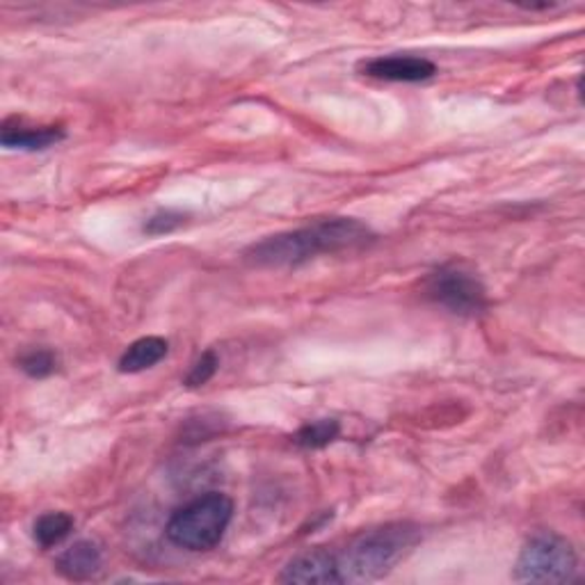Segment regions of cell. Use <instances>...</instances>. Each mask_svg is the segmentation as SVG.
Returning <instances> with one entry per match:
<instances>
[{"label": "cell", "instance_id": "6da1fadb", "mask_svg": "<svg viewBox=\"0 0 585 585\" xmlns=\"http://www.w3.org/2000/svg\"><path fill=\"white\" fill-rule=\"evenodd\" d=\"M373 241V229L355 218H322L307 227L264 238L250 245L243 258L256 268H295L316 256L361 250Z\"/></svg>", "mask_w": 585, "mask_h": 585}, {"label": "cell", "instance_id": "5bb4252c", "mask_svg": "<svg viewBox=\"0 0 585 585\" xmlns=\"http://www.w3.org/2000/svg\"><path fill=\"white\" fill-rule=\"evenodd\" d=\"M186 218H188V215L181 213V211H171V208L158 211L144 222L142 231L147 236H165V233H171V231H177L179 227H183Z\"/></svg>", "mask_w": 585, "mask_h": 585}, {"label": "cell", "instance_id": "5b68a950", "mask_svg": "<svg viewBox=\"0 0 585 585\" xmlns=\"http://www.w3.org/2000/svg\"><path fill=\"white\" fill-rule=\"evenodd\" d=\"M425 293L432 302L460 316H475L487 307V289L481 277L462 264H446L430 272Z\"/></svg>", "mask_w": 585, "mask_h": 585}, {"label": "cell", "instance_id": "7c38bea8", "mask_svg": "<svg viewBox=\"0 0 585 585\" xmlns=\"http://www.w3.org/2000/svg\"><path fill=\"white\" fill-rule=\"evenodd\" d=\"M339 432H341V425L336 419H318V421L302 425L293 435V442L302 448L318 450V448L330 446L339 437Z\"/></svg>", "mask_w": 585, "mask_h": 585}, {"label": "cell", "instance_id": "4fadbf2b", "mask_svg": "<svg viewBox=\"0 0 585 585\" xmlns=\"http://www.w3.org/2000/svg\"><path fill=\"white\" fill-rule=\"evenodd\" d=\"M18 366L26 376L41 380V378H49L58 371V357H55V353H51L47 348H37V351H30L21 357Z\"/></svg>", "mask_w": 585, "mask_h": 585}, {"label": "cell", "instance_id": "52a82bcc", "mask_svg": "<svg viewBox=\"0 0 585 585\" xmlns=\"http://www.w3.org/2000/svg\"><path fill=\"white\" fill-rule=\"evenodd\" d=\"M281 583H343L339 572V560L334 554L325 549H311L295 556L284 572L279 574Z\"/></svg>", "mask_w": 585, "mask_h": 585}, {"label": "cell", "instance_id": "3957f363", "mask_svg": "<svg viewBox=\"0 0 585 585\" xmlns=\"http://www.w3.org/2000/svg\"><path fill=\"white\" fill-rule=\"evenodd\" d=\"M233 519V501L220 492L194 498L169 517L165 535L181 549L208 551L218 547Z\"/></svg>", "mask_w": 585, "mask_h": 585}, {"label": "cell", "instance_id": "7a4b0ae2", "mask_svg": "<svg viewBox=\"0 0 585 585\" xmlns=\"http://www.w3.org/2000/svg\"><path fill=\"white\" fill-rule=\"evenodd\" d=\"M421 529L409 522L384 524L357 535L343 549L339 572L343 583H371L384 578L419 545Z\"/></svg>", "mask_w": 585, "mask_h": 585}, {"label": "cell", "instance_id": "277c9868", "mask_svg": "<svg viewBox=\"0 0 585 585\" xmlns=\"http://www.w3.org/2000/svg\"><path fill=\"white\" fill-rule=\"evenodd\" d=\"M578 556L568 537L551 531L535 533L519 551L514 581L519 583H568L574 578Z\"/></svg>", "mask_w": 585, "mask_h": 585}, {"label": "cell", "instance_id": "8fae6325", "mask_svg": "<svg viewBox=\"0 0 585 585\" xmlns=\"http://www.w3.org/2000/svg\"><path fill=\"white\" fill-rule=\"evenodd\" d=\"M74 531V517L67 512H47L35 522V542L41 549L62 545Z\"/></svg>", "mask_w": 585, "mask_h": 585}, {"label": "cell", "instance_id": "ba28073f", "mask_svg": "<svg viewBox=\"0 0 585 585\" xmlns=\"http://www.w3.org/2000/svg\"><path fill=\"white\" fill-rule=\"evenodd\" d=\"M103 565V554L99 545L90 539L74 542L69 549H64L58 560L55 570L69 581H88L101 572Z\"/></svg>", "mask_w": 585, "mask_h": 585}, {"label": "cell", "instance_id": "8992f818", "mask_svg": "<svg viewBox=\"0 0 585 585\" xmlns=\"http://www.w3.org/2000/svg\"><path fill=\"white\" fill-rule=\"evenodd\" d=\"M361 74L389 82H421L435 76L437 67L419 55H380L364 62Z\"/></svg>", "mask_w": 585, "mask_h": 585}, {"label": "cell", "instance_id": "30bf717a", "mask_svg": "<svg viewBox=\"0 0 585 585\" xmlns=\"http://www.w3.org/2000/svg\"><path fill=\"white\" fill-rule=\"evenodd\" d=\"M169 353V343L163 336H142L133 341L119 357V373H142L161 364Z\"/></svg>", "mask_w": 585, "mask_h": 585}, {"label": "cell", "instance_id": "9c48e42d", "mask_svg": "<svg viewBox=\"0 0 585 585\" xmlns=\"http://www.w3.org/2000/svg\"><path fill=\"white\" fill-rule=\"evenodd\" d=\"M64 140V128L60 126H24L21 122L5 124L0 131V142L8 149H21V151H41L55 147Z\"/></svg>", "mask_w": 585, "mask_h": 585}, {"label": "cell", "instance_id": "9a60e30c", "mask_svg": "<svg viewBox=\"0 0 585 585\" xmlns=\"http://www.w3.org/2000/svg\"><path fill=\"white\" fill-rule=\"evenodd\" d=\"M218 366H220V357L215 355L213 351H206L198 361L190 366V373L186 376L183 384L190 389L204 386L215 373H218Z\"/></svg>", "mask_w": 585, "mask_h": 585}]
</instances>
